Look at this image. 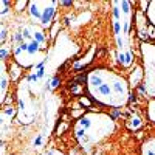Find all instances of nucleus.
I'll use <instances>...</instances> for the list:
<instances>
[{
  "label": "nucleus",
  "mask_w": 155,
  "mask_h": 155,
  "mask_svg": "<svg viewBox=\"0 0 155 155\" xmlns=\"http://www.w3.org/2000/svg\"><path fill=\"white\" fill-rule=\"evenodd\" d=\"M8 155H12V153H8Z\"/></svg>",
  "instance_id": "dca6fc26"
},
{
  "label": "nucleus",
  "mask_w": 155,
  "mask_h": 155,
  "mask_svg": "<svg viewBox=\"0 0 155 155\" xmlns=\"http://www.w3.org/2000/svg\"><path fill=\"white\" fill-rule=\"evenodd\" d=\"M110 20L113 34V56L115 62L129 70L135 62L134 50V25H135V3L130 0H113L110 3Z\"/></svg>",
  "instance_id": "7ed1b4c3"
},
{
  "label": "nucleus",
  "mask_w": 155,
  "mask_h": 155,
  "mask_svg": "<svg viewBox=\"0 0 155 155\" xmlns=\"http://www.w3.org/2000/svg\"><path fill=\"white\" fill-rule=\"evenodd\" d=\"M41 155H65V153L56 147H50V149H45L44 152H41Z\"/></svg>",
  "instance_id": "2eb2a0df"
},
{
  "label": "nucleus",
  "mask_w": 155,
  "mask_h": 155,
  "mask_svg": "<svg viewBox=\"0 0 155 155\" xmlns=\"http://www.w3.org/2000/svg\"><path fill=\"white\" fill-rule=\"evenodd\" d=\"M85 92L95 104L123 109L129 104L132 87L129 79L110 67H93L85 74Z\"/></svg>",
  "instance_id": "f03ea898"
},
{
  "label": "nucleus",
  "mask_w": 155,
  "mask_h": 155,
  "mask_svg": "<svg viewBox=\"0 0 155 155\" xmlns=\"http://www.w3.org/2000/svg\"><path fill=\"white\" fill-rule=\"evenodd\" d=\"M146 116L149 123H152L155 126V99H149L146 104Z\"/></svg>",
  "instance_id": "ddd939ff"
},
{
  "label": "nucleus",
  "mask_w": 155,
  "mask_h": 155,
  "mask_svg": "<svg viewBox=\"0 0 155 155\" xmlns=\"http://www.w3.org/2000/svg\"><path fill=\"white\" fill-rule=\"evenodd\" d=\"M140 155H155V137H147L140 146Z\"/></svg>",
  "instance_id": "9b49d317"
},
{
  "label": "nucleus",
  "mask_w": 155,
  "mask_h": 155,
  "mask_svg": "<svg viewBox=\"0 0 155 155\" xmlns=\"http://www.w3.org/2000/svg\"><path fill=\"white\" fill-rule=\"evenodd\" d=\"M51 37L47 30L31 23L28 19L16 22L9 36L12 62L30 71L47 59L51 48Z\"/></svg>",
  "instance_id": "f257e3e1"
},
{
  "label": "nucleus",
  "mask_w": 155,
  "mask_h": 155,
  "mask_svg": "<svg viewBox=\"0 0 155 155\" xmlns=\"http://www.w3.org/2000/svg\"><path fill=\"white\" fill-rule=\"evenodd\" d=\"M59 104H61V99L53 92H47L41 98V116H39L41 129H39V132L45 135L47 138L54 129V124L58 120V112H59Z\"/></svg>",
  "instance_id": "1a4fd4ad"
},
{
  "label": "nucleus",
  "mask_w": 155,
  "mask_h": 155,
  "mask_svg": "<svg viewBox=\"0 0 155 155\" xmlns=\"http://www.w3.org/2000/svg\"><path fill=\"white\" fill-rule=\"evenodd\" d=\"M11 82H12V78L9 73V65L6 61H2L0 62V104H2V107L5 106L6 96L11 88Z\"/></svg>",
  "instance_id": "9d476101"
},
{
  "label": "nucleus",
  "mask_w": 155,
  "mask_h": 155,
  "mask_svg": "<svg viewBox=\"0 0 155 155\" xmlns=\"http://www.w3.org/2000/svg\"><path fill=\"white\" fill-rule=\"evenodd\" d=\"M116 132V121L106 112H85L73 124V138L85 153H92Z\"/></svg>",
  "instance_id": "20e7f679"
},
{
  "label": "nucleus",
  "mask_w": 155,
  "mask_h": 155,
  "mask_svg": "<svg viewBox=\"0 0 155 155\" xmlns=\"http://www.w3.org/2000/svg\"><path fill=\"white\" fill-rule=\"evenodd\" d=\"M16 102H17V116L16 120L20 126H30L41 116V98L31 93L25 76L17 81L16 87Z\"/></svg>",
  "instance_id": "39448f33"
},
{
  "label": "nucleus",
  "mask_w": 155,
  "mask_h": 155,
  "mask_svg": "<svg viewBox=\"0 0 155 155\" xmlns=\"http://www.w3.org/2000/svg\"><path fill=\"white\" fill-rule=\"evenodd\" d=\"M127 126H129L130 130H137V129H140L141 126H143V121H141V118H140L138 115H132V118L129 120Z\"/></svg>",
  "instance_id": "4468645a"
},
{
  "label": "nucleus",
  "mask_w": 155,
  "mask_h": 155,
  "mask_svg": "<svg viewBox=\"0 0 155 155\" xmlns=\"http://www.w3.org/2000/svg\"><path fill=\"white\" fill-rule=\"evenodd\" d=\"M140 58L143 68V92L149 99H155V44L149 41L141 42Z\"/></svg>",
  "instance_id": "6e6552de"
},
{
  "label": "nucleus",
  "mask_w": 155,
  "mask_h": 155,
  "mask_svg": "<svg viewBox=\"0 0 155 155\" xmlns=\"http://www.w3.org/2000/svg\"><path fill=\"white\" fill-rule=\"evenodd\" d=\"M141 5H144V16L147 19V22L150 23V27L155 28V0H150V2H141Z\"/></svg>",
  "instance_id": "f8f14e48"
},
{
  "label": "nucleus",
  "mask_w": 155,
  "mask_h": 155,
  "mask_svg": "<svg viewBox=\"0 0 155 155\" xmlns=\"http://www.w3.org/2000/svg\"><path fill=\"white\" fill-rule=\"evenodd\" d=\"M58 0H30L27 8V19L47 31L51 30L59 9Z\"/></svg>",
  "instance_id": "423d86ee"
},
{
  "label": "nucleus",
  "mask_w": 155,
  "mask_h": 155,
  "mask_svg": "<svg viewBox=\"0 0 155 155\" xmlns=\"http://www.w3.org/2000/svg\"><path fill=\"white\" fill-rule=\"evenodd\" d=\"M78 51H79V45L70 37V34L67 31H61L56 36L53 45H51V48H50V53L47 56V62H48L50 68L53 70V73L65 61L76 56Z\"/></svg>",
  "instance_id": "0eeeda50"
}]
</instances>
